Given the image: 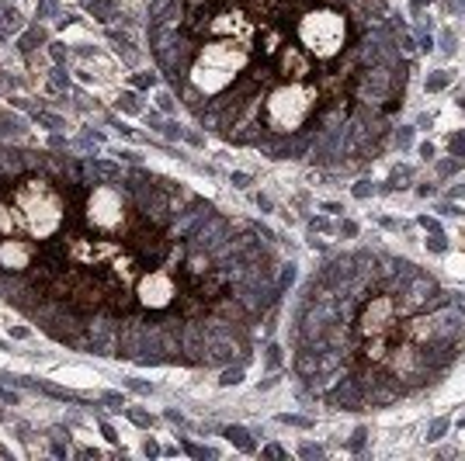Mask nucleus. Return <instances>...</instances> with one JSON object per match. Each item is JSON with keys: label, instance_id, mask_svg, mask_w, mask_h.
<instances>
[{"label": "nucleus", "instance_id": "20e7f679", "mask_svg": "<svg viewBox=\"0 0 465 461\" xmlns=\"http://www.w3.org/2000/svg\"><path fill=\"white\" fill-rule=\"evenodd\" d=\"M448 427H451V423H448L444 416H441V420H434V423L427 427V433H424V437H427V444H434V440H441V437L448 433Z\"/></svg>", "mask_w": 465, "mask_h": 461}, {"label": "nucleus", "instance_id": "f03ea898", "mask_svg": "<svg viewBox=\"0 0 465 461\" xmlns=\"http://www.w3.org/2000/svg\"><path fill=\"white\" fill-rule=\"evenodd\" d=\"M410 177H413L410 167H396V170L389 174V184L382 187V191H403V187H410Z\"/></svg>", "mask_w": 465, "mask_h": 461}, {"label": "nucleus", "instance_id": "6ab92c4d", "mask_svg": "<svg viewBox=\"0 0 465 461\" xmlns=\"http://www.w3.org/2000/svg\"><path fill=\"white\" fill-rule=\"evenodd\" d=\"M417 194H420V198H427V194H434V187H431V184H420V187H417Z\"/></svg>", "mask_w": 465, "mask_h": 461}, {"label": "nucleus", "instance_id": "9b49d317", "mask_svg": "<svg viewBox=\"0 0 465 461\" xmlns=\"http://www.w3.org/2000/svg\"><path fill=\"white\" fill-rule=\"evenodd\" d=\"M417 222H420V229H427V233H441V225H437V218H427V215H420Z\"/></svg>", "mask_w": 465, "mask_h": 461}, {"label": "nucleus", "instance_id": "f257e3e1", "mask_svg": "<svg viewBox=\"0 0 465 461\" xmlns=\"http://www.w3.org/2000/svg\"><path fill=\"white\" fill-rule=\"evenodd\" d=\"M70 218V194L45 174H25L0 194V243H21L38 253Z\"/></svg>", "mask_w": 465, "mask_h": 461}, {"label": "nucleus", "instance_id": "4be33fe9", "mask_svg": "<svg viewBox=\"0 0 465 461\" xmlns=\"http://www.w3.org/2000/svg\"><path fill=\"white\" fill-rule=\"evenodd\" d=\"M455 194H465V184H458V187H451V198H455Z\"/></svg>", "mask_w": 465, "mask_h": 461}, {"label": "nucleus", "instance_id": "412c9836", "mask_svg": "<svg viewBox=\"0 0 465 461\" xmlns=\"http://www.w3.org/2000/svg\"><path fill=\"white\" fill-rule=\"evenodd\" d=\"M427 4H431V0H413V14H420V11H424Z\"/></svg>", "mask_w": 465, "mask_h": 461}, {"label": "nucleus", "instance_id": "423d86ee", "mask_svg": "<svg viewBox=\"0 0 465 461\" xmlns=\"http://www.w3.org/2000/svg\"><path fill=\"white\" fill-rule=\"evenodd\" d=\"M392 142H396L400 149H406V146L413 142V125H400V128L392 132Z\"/></svg>", "mask_w": 465, "mask_h": 461}, {"label": "nucleus", "instance_id": "2eb2a0df", "mask_svg": "<svg viewBox=\"0 0 465 461\" xmlns=\"http://www.w3.org/2000/svg\"><path fill=\"white\" fill-rule=\"evenodd\" d=\"M448 11L451 14H465V0H448Z\"/></svg>", "mask_w": 465, "mask_h": 461}, {"label": "nucleus", "instance_id": "f3484780", "mask_svg": "<svg viewBox=\"0 0 465 461\" xmlns=\"http://www.w3.org/2000/svg\"><path fill=\"white\" fill-rule=\"evenodd\" d=\"M341 233H344V236H358V225H354V222H344Z\"/></svg>", "mask_w": 465, "mask_h": 461}, {"label": "nucleus", "instance_id": "b1692460", "mask_svg": "<svg viewBox=\"0 0 465 461\" xmlns=\"http://www.w3.org/2000/svg\"><path fill=\"white\" fill-rule=\"evenodd\" d=\"M458 427H465V416H462V423H458Z\"/></svg>", "mask_w": 465, "mask_h": 461}, {"label": "nucleus", "instance_id": "7ed1b4c3", "mask_svg": "<svg viewBox=\"0 0 465 461\" xmlns=\"http://www.w3.org/2000/svg\"><path fill=\"white\" fill-rule=\"evenodd\" d=\"M451 80H455V73H451V69H437V73H431V76H427V94L444 91Z\"/></svg>", "mask_w": 465, "mask_h": 461}, {"label": "nucleus", "instance_id": "ddd939ff", "mask_svg": "<svg viewBox=\"0 0 465 461\" xmlns=\"http://www.w3.org/2000/svg\"><path fill=\"white\" fill-rule=\"evenodd\" d=\"M437 212H441V215H462V208H458V205H448V201L437 205Z\"/></svg>", "mask_w": 465, "mask_h": 461}, {"label": "nucleus", "instance_id": "5701e85b", "mask_svg": "<svg viewBox=\"0 0 465 461\" xmlns=\"http://www.w3.org/2000/svg\"><path fill=\"white\" fill-rule=\"evenodd\" d=\"M458 108H462V111H465V97H462V101H458Z\"/></svg>", "mask_w": 465, "mask_h": 461}, {"label": "nucleus", "instance_id": "4468645a", "mask_svg": "<svg viewBox=\"0 0 465 461\" xmlns=\"http://www.w3.org/2000/svg\"><path fill=\"white\" fill-rule=\"evenodd\" d=\"M365 447V430H354V440H351V451H361Z\"/></svg>", "mask_w": 465, "mask_h": 461}, {"label": "nucleus", "instance_id": "6e6552de", "mask_svg": "<svg viewBox=\"0 0 465 461\" xmlns=\"http://www.w3.org/2000/svg\"><path fill=\"white\" fill-rule=\"evenodd\" d=\"M427 250H431V253H444V250H448L444 236H441V233H431V240H427Z\"/></svg>", "mask_w": 465, "mask_h": 461}, {"label": "nucleus", "instance_id": "aec40b11", "mask_svg": "<svg viewBox=\"0 0 465 461\" xmlns=\"http://www.w3.org/2000/svg\"><path fill=\"white\" fill-rule=\"evenodd\" d=\"M431 122H434L431 115H420V122H417V128H431Z\"/></svg>", "mask_w": 465, "mask_h": 461}, {"label": "nucleus", "instance_id": "dca6fc26", "mask_svg": "<svg viewBox=\"0 0 465 461\" xmlns=\"http://www.w3.org/2000/svg\"><path fill=\"white\" fill-rule=\"evenodd\" d=\"M229 437H233L236 444H243V447H250V440H247V437H243V430H229Z\"/></svg>", "mask_w": 465, "mask_h": 461}, {"label": "nucleus", "instance_id": "f8f14e48", "mask_svg": "<svg viewBox=\"0 0 465 461\" xmlns=\"http://www.w3.org/2000/svg\"><path fill=\"white\" fill-rule=\"evenodd\" d=\"M368 194H372V184L368 181H358L354 184V198H368Z\"/></svg>", "mask_w": 465, "mask_h": 461}, {"label": "nucleus", "instance_id": "1a4fd4ad", "mask_svg": "<svg viewBox=\"0 0 465 461\" xmlns=\"http://www.w3.org/2000/svg\"><path fill=\"white\" fill-rule=\"evenodd\" d=\"M441 52L444 56H455V31H444L441 35Z\"/></svg>", "mask_w": 465, "mask_h": 461}, {"label": "nucleus", "instance_id": "a211bd4d", "mask_svg": "<svg viewBox=\"0 0 465 461\" xmlns=\"http://www.w3.org/2000/svg\"><path fill=\"white\" fill-rule=\"evenodd\" d=\"M420 156H424V160H434V146H431V142H424V146H420Z\"/></svg>", "mask_w": 465, "mask_h": 461}, {"label": "nucleus", "instance_id": "9d476101", "mask_svg": "<svg viewBox=\"0 0 465 461\" xmlns=\"http://www.w3.org/2000/svg\"><path fill=\"white\" fill-rule=\"evenodd\" d=\"M417 49H424V52H431V49H434V38H431V31H420V38H417Z\"/></svg>", "mask_w": 465, "mask_h": 461}, {"label": "nucleus", "instance_id": "0eeeda50", "mask_svg": "<svg viewBox=\"0 0 465 461\" xmlns=\"http://www.w3.org/2000/svg\"><path fill=\"white\" fill-rule=\"evenodd\" d=\"M458 160L451 156V160H437V177H451V174H458Z\"/></svg>", "mask_w": 465, "mask_h": 461}, {"label": "nucleus", "instance_id": "39448f33", "mask_svg": "<svg viewBox=\"0 0 465 461\" xmlns=\"http://www.w3.org/2000/svg\"><path fill=\"white\" fill-rule=\"evenodd\" d=\"M448 149H451V156H458V163H465V132H455L448 139Z\"/></svg>", "mask_w": 465, "mask_h": 461}]
</instances>
